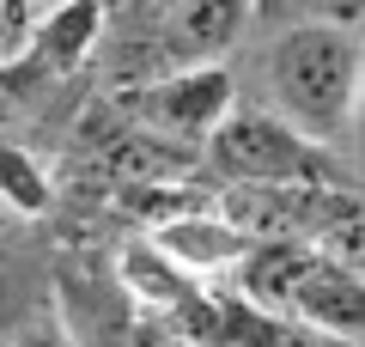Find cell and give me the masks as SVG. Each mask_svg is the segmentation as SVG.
Segmentation results:
<instances>
[{
	"mask_svg": "<svg viewBox=\"0 0 365 347\" xmlns=\"http://www.w3.org/2000/svg\"><path fill=\"white\" fill-rule=\"evenodd\" d=\"M262 79H268V116L299 129L311 146H341L359 116V31L329 25V19H299L274 31L262 49Z\"/></svg>",
	"mask_w": 365,
	"mask_h": 347,
	"instance_id": "6da1fadb",
	"label": "cell"
},
{
	"mask_svg": "<svg viewBox=\"0 0 365 347\" xmlns=\"http://www.w3.org/2000/svg\"><path fill=\"white\" fill-rule=\"evenodd\" d=\"M201 165L225 177V189H341V171L323 146L287 129L268 110H225L201 141Z\"/></svg>",
	"mask_w": 365,
	"mask_h": 347,
	"instance_id": "7a4b0ae2",
	"label": "cell"
},
{
	"mask_svg": "<svg viewBox=\"0 0 365 347\" xmlns=\"http://www.w3.org/2000/svg\"><path fill=\"white\" fill-rule=\"evenodd\" d=\"M256 0H153L146 6V37H153L158 74H189V67H220L250 31Z\"/></svg>",
	"mask_w": 365,
	"mask_h": 347,
	"instance_id": "3957f363",
	"label": "cell"
},
{
	"mask_svg": "<svg viewBox=\"0 0 365 347\" xmlns=\"http://www.w3.org/2000/svg\"><path fill=\"white\" fill-rule=\"evenodd\" d=\"M128 110L140 116V134H158V141L182 146V153H201V141L232 110V79H225V67L158 74V79L128 91Z\"/></svg>",
	"mask_w": 365,
	"mask_h": 347,
	"instance_id": "277c9868",
	"label": "cell"
},
{
	"mask_svg": "<svg viewBox=\"0 0 365 347\" xmlns=\"http://www.w3.org/2000/svg\"><path fill=\"white\" fill-rule=\"evenodd\" d=\"M292 329H311V335H329V347H359V274L341 268V262H323L311 256L299 293H292V311H287Z\"/></svg>",
	"mask_w": 365,
	"mask_h": 347,
	"instance_id": "5b68a950",
	"label": "cell"
},
{
	"mask_svg": "<svg viewBox=\"0 0 365 347\" xmlns=\"http://www.w3.org/2000/svg\"><path fill=\"white\" fill-rule=\"evenodd\" d=\"M195 159H201V153H182V146L158 141V134L128 129L122 141H110L104 165H110V177L134 183V189H165V183H177L182 171H195Z\"/></svg>",
	"mask_w": 365,
	"mask_h": 347,
	"instance_id": "8992f818",
	"label": "cell"
},
{
	"mask_svg": "<svg viewBox=\"0 0 365 347\" xmlns=\"http://www.w3.org/2000/svg\"><path fill=\"white\" fill-rule=\"evenodd\" d=\"M91 43H98V0H67L37 37V67H49V74L55 67H73Z\"/></svg>",
	"mask_w": 365,
	"mask_h": 347,
	"instance_id": "52a82bcc",
	"label": "cell"
},
{
	"mask_svg": "<svg viewBox=\"0 0 365 347\" xmlns=\"http://www.w3.org/2000/svg\"><path fill=\"white\" fill-rule=\"evenodd\" d=\"M0 195L13 207H25V213H43L49 207V183H43V171L25 153H0Z\"/></svg>",
	"mask_w": 365,
	"mask_h": 347,
	"instance_id": "ba28073f",
	"label": "cell"
},
{
	"mask_svg": "<svg viewBox=\"0 0 365 347\" xmlns=\"http://www.w3.org/2000/svg\"><path fill=\"white\" fill-rule=\"evenodd\" d=\"M13 347H67V329L55 317H37V323H25V329L13 335Z\"/></svg>",
	"mask_w": 365,
	"mask_h": 347,
	"instance_id": "9c48e42d",
	"label": "cell"
},
{
	"mask_svg": "<svg viewBox=\"0 0 365 347\" xmlns=\"http://www.w3.org/2000/svg\"><path fill=\"white\" fill-rule=\"evenodd\" d=\"M311 19H329V25H353L359 31V0H311Z\"/></svg>",
	"mask_w": 365,
	"mask_h": 347,
	"instance_id": "30bf717a",
	"label": "cell"
}]
</instances>
